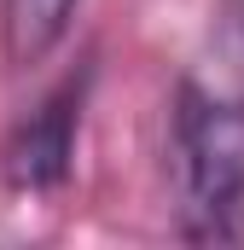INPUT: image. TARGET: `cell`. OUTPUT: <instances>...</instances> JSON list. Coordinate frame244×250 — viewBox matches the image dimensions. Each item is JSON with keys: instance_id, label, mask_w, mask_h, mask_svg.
<instances>
[{"instance_id": "cell-1", "label": "cell", "mask_w": 244, "mask_h": 250, "mask_svg": "<svg viewBox=\"0 0 244 250\" xmlns=\"http://www.w3.org/2000/svg\"><path fill=\"white\" fill-rule=\"evenodd\" d=\"M175 204L192 239L244 233V99L209 82H181L169 117Z\"/></svg>"}, {"instance_id": "cell-2", "label": "cell", "mask_w": 244, "mask_h": 250, "mask_svg": "<svg viewBox=\"0 0 244 250\" xmlns=\"http://www.w3.org/2000/svg\"><path fill=\"white\" fill-rule=\"evenodd\" d=\"M81 93H87V76H70L12 128V140H6V181L18 192L64 187L70 157H76V128H81Z\"/></svg>"}, {"instance_id": "cell-3", "label": "cell", "mask_w": 244, "mask_h": 250, "mask_svg": "<svg viewBox=\"0 0 244 250\" xmlns=\"http://www.w3.org/2000/svg\"><path fill=\"white\" fill-rule=\"evenodd\" d=\"M81 0H0V53L12 70L41 64L76 23Z\"/></svg>"}, {"instance_id": "cell-4", "label": "cell", "mask_w": 244, "mask_h": 250, "mask_svg": "<svg viewBox=\"0 0 244 250\" xmlns=\"http://www.w3.org/2000/svg\"><path fill=\"white\" fill-rule=\"evenodd\" d=\"M233 12H239V23H244V0H233Z\"/></svg>"}]
</instances>
